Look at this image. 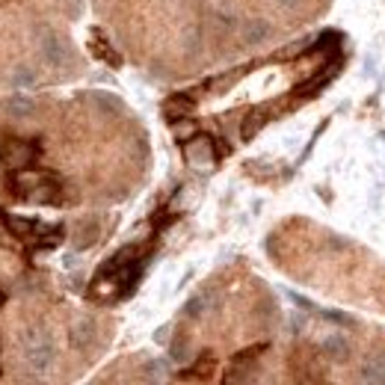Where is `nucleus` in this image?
I'll return each mask as SVG.
<instances>
[{"label":"nucleus","mask_w":385,"mask_h":385,"mask_svg":"<svg viewBox=\"0 0 385 385\" xmlns=\"http://www.w3.org/2000/svg\"><path fill=\"white\" fill-rule=\"evenodd\" d=\"M24 359L36 374H48L57 362V347L45 332L27 329L24 332Z\"/></svg>","instance_id":"1"},{"label":"nucleus","mask_w":385,"mask_h":385,"mask_svg":"<svg viewBox=\"0 0 385 385\" xmlns=\"http://www.w3.org/2000/svg\"><path fill=\"white\" fill-rule=\"evenodd\" d=\"M39 51H42V60L48 65H54V69H65L74 60L72 45L62 36H57L54 30H39Z\"/></svg>","instance_id":"2"},{"label":"nucleus","mask_w":385,"mask_h":385,"mask_svg":"<svg viewBox=\"0 0 385 385\" xmlns=\"http://www.w3.org/2000/svg\"><path fill=\"white\" fill-rule=\"evenodd\" d=\"M184 157L193 169H213L216 163V148H213V140L211 137H202V133H196L193 140L184 143Z\"/></svg>","instance_id":"3"},{"label":"nucleus","mask_w":385,"mask_h":385,"mask_svg":"<svg viewBox=\"0 0 385 385\" xmlns=\"http://www.w3.org/2000/svg\"><path fill=\"white\" fill-rule=\"evenodd\" d=\"M0 160L9 169H24V166L33 163V145L18 137H0Z\"/></svg>","instance_id":"4"},{"label":"nucleus","mask_w":385,"mask_h":385,"mask_svg":"<svg viewBox=\"0 0 385 385\" xmlns=\"http://www.w3.org/2000/svg\"><path fill=\"white\" fill-rule=\"evenodd\" d=\"M261 350H264V347H249L246 353L234 356L225 379H228V382H246V379H249V371H252V364H255V359L261 356Z\"/></svg>","instance_id":"5"},{"label":"nucleus","mask_w":385,"mask_h":385,"mask_svg":"<svg viewBox=\"0 0 385 385\" xmlns=\"http://www.w3.org/2000/svg\"><path fill=\"white\" fill-rule=\"evenodd\" d=\"M320 350L329 362H347L350 359V341L344 338V335H326Z\"/></svg>","instance_id":"6"},{"label":"nucleus","mask_w":385,"mask_h":385,"mask_svg":"<svg viewBox=\"0 0 385 385\" xmlns=\"http://www.w3.org/2000/svg\"><path fill=\"white\" fill-rule=\"evenodd\" d=\"M95 335H98V329H95L92 320H77V323L72 326L69 341H72L74 350H89V347L95 344Z\"/></svg>","instance_id":"7"},{"label":"nucleus","mask_w":385,"mask_h":385,"mask_svg":"<svg viewBox=\"0 0 385 385\" xmlns=\"http://www.w3.org/2000/svg\"><path fill=\"white\" fill-rule=\"evenodd\" d=\"M9 83H12V89H33L39 83V74L33 72V65L21 62V65H15V69H12Z\"/></svg>","instance_id":"8"},{"label":"nucleus","mask_w":385,"mask_h":385,"mask_svg":"<svg viewBox=\"0 0 385 385\" xmlns=\"http://www.w3.org/2000/svg\"><path fill=\"white\" fill-rule=\"evenodd\" d=\"M243 42L246 45H258V42H264L267 36H270V24H267L264 18H246V24H243Z\"/></svg>","instance_id":"9"},{"label":"nucleus","mask_w":385,"mask_h":385,"mask_svg":"<svg viewBox=\"0 0 385 385\" xmlns=\"http://www.w3.org/2000/svg\"><path fill=\"white\" fill-rule=\"evenodd\" d=\"M362 382H376V385L385 382V353H376V356H371V359L364 362Z\"/></svg>","instance_id":"10"},{"label":"nucleus","mask_w":385,"mask_h":385,"mask_svg":"<svg viewBox=\"0 0 385 385\" xmlns=\"http://www.w3.org/2000/svg\"><path fill=\"white\" fill-rule=\"evenodd\" d=\"M89 98H92V104L101 110V113H107V116H116V113L125 110V104H122L116 95H110V92H92Z\"/></svg>","instance_id":"11"},{"label":"nucleus","mask_w":385,"mask_h":385,"mask_svg":"<svg viewBox=\"0 0 385 385\" xmlns=\"http://www.w3.org/2000/svg\"><path fill=\"white\" fill-rule=\"evenodd\" d=\"M98 220H89V223H83L80 231H77V238H74V249L77 252H83V249H89L95 240H98Z\"/></svg>","instance_id":"12"},{"label":"nucleus","mask_w":385,"mask_h":385,"mask_svg":"<svg viewBox=\"0 0 385 385\" xmlns=\"http://www.w3.org/2000/svg\"><path fill=\"white\" fill-rule=\"evenodd\" d=\"M264 122H267V116L261 113V110H255V113H249L246 116V122H243V128H240V133H243V140H252L255 133L264 128Z\"/></svg>","instance_id":"13"},{"label":"nucleus","mask_w":385,"mask_h":385,"mask_svg":"<svg viewBox=\"0 0 385 385\" xmlns=\"http://www.w3.org/2000/svg\"><path fill=\"white\" fill-rule=\"evenodd\" d=\"M163 110L172 113V116H187L193 110V101H190V98H184V95H175V98H169V101L163 104Z\"/></svg>","instance_id":"14"},{"label":"nucleus","mask_w":385,"mask_h":385,"mask_svg":"<svg viewBox=\"0 0 385 385\" xmlns=\"http://www.w3.org/2000/svg\"><path fill=\"white\" fill-rule=\"evenodd\" d=\"M6 228L15 231V234H21V238H27V234H36V231H33V228H36V223L24 220V216H6Z\"/></svg>","instance_id":"15"},{"label":"nucleus","mask_w":385,"mask_h":385,"mask_svg":"<svg viewBox=\"0 0 385 385\" xmlns=\"http://www.w3.org/2000/svg\"><path fill=\"white\" fill-rule=\"evenodd\" d=\"M172 133H175V140L187 143V140H193L196 133H199V128H196V122H190V119H178V122L172 125Z\"/></svg>","instance_id":"16"},{"label":"nucleus","mask_w":385,"mask_h":385,"mask_svg":"<svg viewBox=\"0 0 385 385\" xmlns=\"http://www.w3.org/2000/svg\"><path fill=\"white\" fill-rule=\"evenodd\" d=\"M190 347H193V344H190V338L184 335V338L172 341V350H169V353H172V359H175V362H187V359L193 356V350H190Z\"/></svg>","instance_id":"17"},{"label":"nucleus","mask_w":385,"mask_h":385,"mask_svg":"<svg viewBox=\"0 0 385 385\" xmlns=\"http://www.w3.org/2000/svg\"><path fill=\"white\" fill-rule=\"evenodd\" d=\"M240 74H243V72H228V74H223V77L211 80V92H225L228 87H234V83L240 80Z\"/></svg>","instance_id":"18"},{"label":"nucleus","mask_w":385,"mask_h":385,"mask_svg":"<svg viewBox=\"0 0 385 385\" xmlns=\"http://www.w3.org/2000/svg\"><path fill=\"white\" fill-rule=\"evenodd\" d=\"M95 54H98V57H101V60H107L110 65H119V54H116V51H113V48H110L107 42H101V39H98V42H95Z\"/></svg>","instance_id":"19"},{"label":"nucleus","mask_w":385,"mask_h":385,"mask_svg":"<svg viewBox=\"0 0 385 385\" xmlns=\"http://www.w3.org/2000/svg\"><path fill=\"white\" fill-rule=\"evenodd\" d=\"M205 308H208L205 296H196V299H190V306H187V314H190V317H199V314H202Z\"/></svg>","instance_id":"20"},{"label":"nucleus","mask_w":385,"mask_h":385,"mask_svg":"<svg viewBox=\"0 0 385 385\" xmlns=\"http://www.w3.org/2000/svg\"><path fill=\"white\" fill-rule=\"evenodd\" d=\"M60 4H62L65 12L72 15V18H77V15L83 12V0H60Z\"/></svg>","instance_id":"21"},{"label":"nucleus","mask_w":385,"mask_h":385,"mask_svg":"<svg viewBox=\"0 0 385 385\" xmlns=\"http://www.w3.org/2000/svg\"><path fill=\"white\" fill-rule=\"evenodd\" d=\"M9 110H12L15 116H27V113L33 110V104H30V101H21V98H18V101H12V104H9Z\"/></svg>","instance_id":"22"},{"label":"nucleus","mask_w":385,"mask_h":385,"mask_svg":"<svg viewBox=\"0 0 385 385\" xmlns=\"http://www.w3.org/2000/svg\"><path fill=\"white\" fill-rule=\"evenodd\" d=\"M276 4H279V6H288V9H294V6L303 4V0H276Z\"/></svg>","instance_id":"23"},{"label":"nucleus","mask_w":385,"mask_h":385,"mask_svg":"<svg viewBox=\"0 0 385 385\" xmlns=\"http://www.w3.org/2000/svg\"><path fill=\"white\" fill-rule=\"evenodd\" d=\"M0 303H4V294H0Z\"/></svg>","instance_id":"24"}]
</instances>
